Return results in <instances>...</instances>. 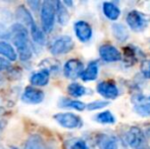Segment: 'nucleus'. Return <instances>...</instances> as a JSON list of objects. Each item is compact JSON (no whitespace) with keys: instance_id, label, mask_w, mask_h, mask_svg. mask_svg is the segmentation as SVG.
<instances>
[{"instance_id":"obj_1","label":"nucleus","mask_w":150,"mask_h":149,"mask_svg":"<svg viewBox=\"0 0 150 149\" xmlns=\"http://www.w3.org/2000/svg\"><path fill=\"white\" fill-rule=\"evenodd\" d=\"M11 33V41L13 44V47L16 48V53L18 57L23 61L30 60L33 55L31 41L29 38V31L25 26H23L20 23L13 24L9 28Z\"/></svg>"},{"instance_id":"obj_2","label":"nucleus","mask_w":150,"mask_h":149,"mask_svg":"<svg viewBox=\"0 0 150 149\" xmlns=\"http://www.w3.org/2000/svg\"><path fill=\"white\" fill-rule=\"evenodd\" d=\"M40 18H41L42 30L45 34H49L54 28V23L56 18L55 2L44 1L42 2L41 9H40Z\"/></svg>"},{"instance_id":"obj_3","label":"nucleus","mask_w":150,"mask_h":149,"mask_svg":"<svg viewBox=\"0 0 150 149\" xmlns=\"http://www.w3.org/2000/svg\"><path fill=\"white\" fill-rule=\"evenodd\" d=\"M74 41L67 35H61L53 39L49 45V51L53 55H61L71 51L74 48Z\"/></svg>"},{"instance_id":"obj_4","label":"nucleus","mask_w":150,"mask_h":149,"mask_svg":"<svg viewBox=\"0 0 150 149\" xmlns=\"http://www.w3.org/2000/svg\"><path fill=\"white\" fill-rule=\"evenodd\" d=\"M53 119L59 126L64 129H79L83 125L81 117L73 112H60L53 115Z\"/></svg>"},{"instance_id":"obj_5","label":"nucleus","mask_w":150,"mask_h":149,"mask_svg":"<svg viewBox=\"0 0 150 149\" xmlns=\"http://www.w3.org/2000/svg\"><path fill=\"white\" fill-rule=\"evenodd\" d=\"M126 142L132 149H146V139L142 130L132 127L126 133Z\"/></svg>"},{"instance_id":"obj_6","label":"nucleus","mask_w":150,"mask_h":149,"mask_svg":"<svg viewBox=\"0 0 150 149\" xmlns=\"http://www.w3.org/2000/svg\"><path fill=\"white\" fill-rule=\"evenodd\" d=\"M127 24L134 32H141L147 26V18L142 12L138 10H131L127 14Z\"/></svg>"},{"instance_id":"obj_7","label":"nucleus","mask_w":150,"mask_h":149,"mask_svg":"<svg viewBox=\"0 0 150 149\" xmlns=\"http://www.w3.org/2000/svg\"><path fill=\"white\" fill-rule=\"evenodd\" d=\"M84 64L78 58H71L63 66V74L67 79L75 80L81 78L82 73L84 72Z\"/></svg>"},{"instance_id":"obj_8","label":"nucleus","mask_w":150,"mask_h":149,"mask_svg":"<svg viewBox=\"0 0 150 149\" xmlns=\"http://www.w3.org/2000/svg\"><path fill=\"white\" fill-rule=\"evenodd\" d=\"M97 93L105 99H115L120 95V90L117 84L111 81H101L97 84Z\"/></svg>"},{"instance_id":"obj_9","label":"nucleus","mask_w":150,"mask_h":149,"mask_svg":"<svg viewBox=\"0 0 150 149\" xmlns=\"http://www.w3.org/2000/svg\"><path fill=\"white\" fill-rule=\"evenodd\" d=\"M99 56L105 62H115L122 59V54L117 47L111 44H103L99 47Z\"/></svg>"},{"instance_id":"obj_10","label":"nucleus","mask_w":150,"mask_h":149,"mask_svg":"<svg viewBox=\"0 0 150 149\" xmlns=\"http://www.w3.org/2000/svg\"><path fill=\"white\" fill-rule=\"evenodd\" d=\"M45 98V94L42 90L35 87H27L22 95V101L27 104H39Z\"/></svg>"},{"instance_id":"obj_11","label":"nucleus","mask_w":150,"mask_h":149,"mask_svg":"<svg viewBox=\"0 0 150 149\" xmlns=\"http://www.w3.org/2000/svg\"><path fill=\"white\" fill-rule=\"evenodd\" d=\"M74 31L78 39L83 43L90 41L93 35L92 27L90 26L89 23L85 20H78L74 24Z\"/></svg>"},{"instance_id":"obj_12","label":"nucleus","mask_w":150,"mask_h":149,"mask_svg":"<svg viewBox=\"0 0 150 149\" xmlns=\"http://www.w3.org/2000/svg\"><path fill=\"white\" fill-rule=\"evenodd\" d=\"M16 18L20 20V24H22L23 26L28 28L29 30H30L32 27L36 25L33 16H32L31 11L27 7H25V6H23V5L18 6L16 11Z\"/></svg>"},{"instance_id":"obj_13","label":"nucleus","mask_w":150,"mask_h":149,"mask_svg":"<svg viewBox=\"0 0 150 149\" xmlns=\"http://www.w3.org/2000/svg\"><path fill=\"white\" fill-rule=\"evenodd\" d=\"M97 145L99 149H119V141L112 135L101 134L97 138Z\"/></svg>"},{"instance_id":"obj_14","label":"nucleus","mask_w":150,"mask_h":149,"mask_svg":"<svg viewBox=\"0 0 150 149\" xmlns=\"http://www.w3.org/2000/svg\"><path fill=\"white\" fill-rule=\"evenodd\" d=\"M50 73L47 70H42L38 71V72L33 73V75L30 77V83L31 85L35 86V87H43L46 86L49 82Z\"/></svg>"},{"instance_id":"obj_15","label":"nucleus","mask_w":150,"mask_h":149,"mask_svg":"<svg viewBox=\"0 0 150 149\" xmlns=\"http://www.w3.org/2000/svg\"><path fill=\"white\" fill-rule=\"evenodd\" d=\"M99 73V64L97 60H92L88 64L86 68L81 75V79L84 82H91L97 79Z\"/></svg>"},{"instance_id":"obj_16","label":"nucleus","mask_w":150,"mask_h":149,"mask_svg":"<svg viewBox=\"0 0 150 149\" xmlns=\"http://www.w3.org/2000/svg\"><path fill=\"white\" fill-rule=\"evenodd\" d=\"M58 106L61 108H71V109H75L78 112H82L85 108H87V104H85L84 102L65 97H62L58 100Z\"/></svg>"},{"instance_id":"obj_17","label":"nucleus","mask_w":150,"mask_h":149,"mask_svg":"<svg viewBox=\"0 0 150 149\" xmlns=\"http://www.w3.org/2000/svg\"><path fill=\"white\" fill-rule=\"evenodd\" d=\"M0 55L8 61H14L18 57L16 48L6 41H0Z\"/></svg>"},{"instance_id":"obj_18","label":"nucleus","mask_w":150,"mask_h":149,"mask_svg":"<svg viewBox=\"0 0 150 149\" xmlns=\"http://www.w3.org/2000/svg\"><path fill=\"white\" fill-rule=\"evenodd\" d=\"M102 10L104 16L111 20H117L120 16V7L113 2H104L102 5Z\"/></svg>"},{"instance_id":"obj_19","label":"nucleus","mask_w":150,"mask_h":149,"mask_svg":"<svg viewBox=\"0 0 150 149\" xmlns=\"http://www.w3.org/2000/svg\"><path fill=\"white\" fill-rule=\"evenodd\" d=\"M67 93L74 98H80L83 96L87 95L89 93V89L84 87L82 84L78 83V82H73L67 86Z\"/></svg>"},{"instance_id":"obj_20","label":"nucleus","mask_w":150,"mask_h":149,"mask_svg":"<svg viewBox=\"0 0 150 149\" xmlns=\"http://www.w3.org/2000/svg\"><path fill=\"white\" fill-rule=\"evenodd\" d=\"M56 8V18L61 26H65L69 20V13L67 11V8L64 6L63 2L56 1L55 2Z\"/></svg>"},{"instance_id":"obj_21","label":"nucleus","mask_w":150,"mask_h":149,"mask_svg":"<svg viewBox=\"0 0 150 149\" xmlns=\"http://www.w3.org/2000/svg\"><path fill=\"white\" fill-rule=\"evenodd\" d=\"M111 32L115 39L120 42H125L129 38V31L124 25L113 24L111 26Z\"/></svg>"},{"instance_id":"obj_22","label":"nucleus","mask_w":150,"mask_h":149,"mask_svg":"<svg viewBox=\"0 0 150 149\" xmlns=\"http://www.w3.org/2000/svg\"><path fill=\"white\" fill-rule=\"evenodd\" d=\"M24 149H47V147L45 146L43 139L37 134H34L27 140Z\"/></svg>"},{"instance_id":"obj_23","label":"nucleus","mask_w":150,"mask_h":149,"mask_svg":"<svg viewBox=\"0 0 150 149\" xmlns=\"http://www.w3.org/2000/svg\"><path fill=\"white\" fill-rule=\"evenodd\" d=\"M31 34V37L33 39V41L35 43L39 44V45H44L46 43V36H45V32L43 30L38 27V25L36 24L35 26H33L32 28L29 30Z\"/></svg>"},{"instance_id":"obj_24","label":"nucleus","mask_w":150,"mask_h":149,"mask_svg":"<svg viewBox=\"0 0 150 149\" xmlns=\"http://www.w3.org/2000/svg\"><path fill=\"white\" fill-rule=\"evenodd\" d=\"M134 110L142 117H150V100L141 99L138 100L134 106Z\"/></svg>"},{"instance_id":"obj_25","label":"nucleus","mask_w":150,"mask_h":149,"mask_svg":"<svg viewBox=\"0 0 150 149\" xmlns=\"http://www.w3.org/2000/svg\"><path fill=\"white\" fill-rule=\"evenodd\" d=\"M95 119L98 121L99 124H103V125H112L115 123V117L109 110H105V112H99L96 114Z\"/></svg>"},{"instance_id":"obj_26","label":"nucleus","mask_w":150,"mask_h":149,"mask_svg":"<svg viewBox=\"0 0 150 149\" xmlns=\"http://www.w3.org/2000/svg\"><path fill=\"white\" fill-rule=\"evenodd\" d=\"M108 104H109V102L106 101V100H95V101H92L87 104V109L88 110L102 109V108L108 106Z\"/></svg>"},{"instance_id":"obj_27","label":"nucleus","mask_w":150,"mask_h":149,"mask_svg":"<svg viewBox=\"0 0 150 149\" xmlns=\"http://www.w3.org/2000/svg\"><path fill=\"white\" fill-rule=\"evenodd\" d=\"M69 149H90L88 144L83 139H76L69 144Z\"/></svg>"},{"instance_id":"obj_28","label":"nucleus","mask_w":150,"mask_h":149,"mask_svg":"<svg viewBox=\"0 0 150 149\" xmlns=\"http://www.w3.org/2000/svg\"><path fill=\"white\" fill-rule=\"evenodd\" d=\"M0 39L4 41L11 39V33L2 23H0Z\"/></svg>"},{"instance_id":"obj_29","label":"nucleus","mask_w":150,"mask_h":149,"mask_svg":"<svg viewBox=\"0 0 150 149\" xmlns=\"http://www.w3.org/2000/svg\"><path fill=\"white\" fill-rule=\"evenodd\" d=\"M141 73L147 79H150V59H145L141 64Z\"/></svg>"},{"instance_id":"obj_30","label":"nucleus","mask_w":150,"mask_h":149,"mask_svg":"<svg viewBox=\"0 0 150 149\" xmlns=\"http://www.w3.org/2000/svg\"><path fill=\"white\" fill-rule=\"evenodd\" d=\"M9 66V61L4 57H0V71L5 70Z\"/></svg>"},{"instance_id":"obj_31","label":"nucleus","mask_w":150,"mask_h":149,"mask_svg":"<svg viewBox=\"0 0 150 149\" xmlns=\"http://www.w3.org/2000/svg\"><path fill=\"white\" fill-rule=\"evenodd\" d=\"M28 4L32 7V9L34 10L41 9V6H42V3H40L39 1H29Z\"/></svg>"},{"instance_id":"obj_32","label":"nucleus","mask_w":150,"mask_h":149,"mask_svg":"<svg viewBox=\"0 0 150 149\" xmlns=\"http://www.w3.org/2000/svg\"><path fill=\"white\" fill-rule=\"evenodd\" d=\"M5 125H6V121H4V119H0V135H1V133H2V131H3Z\"/></svg>"},{"instance_id":"obj_33","label":"nucleus","mask_w":150,"mask_h":149,"mask_svg":"<svg viewBox=\"0 0 150 149\" xmlns=\"http://www.w3.org/2000/svg\"><path fill=\"white\" fill-rule=\"evenodd\" d=\"M47 149H55V148H54V147H52V146H51V147H48Z\"/></svg>"},{"instance_id":"obj_34","label":"nucleus","mask_w":150,"mask_h":149,"mask_svg":"<svg viewBox=\"0 0 150 149\" xmlns=\"http://www.w3.org/2000/svg\"><path fill=\"white\" fill-rule=\"evenodd\" d=\"M2 110H3V109H2V108H0V112H2Z\"/></svg>"},{"instance_id":"obj_35","label":"nucleus","mask_w":150,"mask_h":149,"mask_svg":"<svg viewBox=\"0 0 150 149\" xmlns=\"http://www.w3.org/2000/svg\"><path fill=\"white\" fill-rule=\"evenodd\" d=\"M11 149H18V148H11Z\"/></svg>"},{"instance_id":"obj_36","label":"nucleus","mask_w":150,"mask_h":149,"mask_svg":"<svg viewBox=\"0 0 150 149\" xmlns=\"http://www.w3.org/2000/svg\"><path fill=\"white\" fill-rule=\"evenodd\" d=\"M0 149H4V148H0Z\"/></svg>"},{"instance_id":"obj_37","label":"nucleus","mask_w":150,"mask_h":149,"mask_svg":"<svg viewBox=\"0 0 150 149\" xmlns=\"http://www.w3.org/2000/svg\"><path fill=\"white\" fill-rule=\"evenodd\" d=\"M124 149H125V148H124Z\"/></svg>"}]
</instances>
